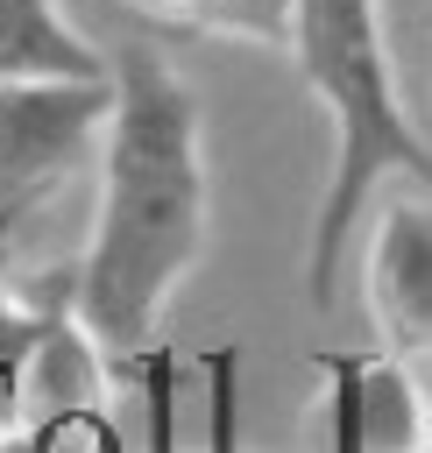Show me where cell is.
<instances>
[{
	"label": "cell",
	"instance_id": "obj_4",
	"mask_svg": "<svg viewBox=\"0 0 432 453\" xmlns=\"http://www.w3.org/2000/svg\"><path fill=\"white\" fill-rule=\"evenodd\" d=\"M361 297L375 319V354L432 375V191H390L361 248Z\"/></svg>",
	"mask_w": 432,
	"mask_h": 453
},
{
	"label": "cell",
	"instance_id": "obj_5",
	"mask_svg": "<svg viewBox=\"0 0 432 453\" xmlns=\"http://www.w3.org/2000/svg\"><path fill=\"white\" fill-rule=\"evenodd\" d=\"M106 396H113V361L78 326V311H57L35 333V347H28L21 375H14V432L92 418V411H106Z\"/></svg>",
	"mask_w": 432,
	"mask_h": 453
},
{
	"label": "cell",
	"instance_id": "obj_1",
	"mask_svg": "<svg viewBox=\"0 0 432 453\" xmlns=\"http://www.w3.org/2000/svg\"><path fill=\"white\" fill-rule=\"evenodd\" d=\"M113 57V106L99 134V191L92 226L71 262V311L120 368L156 347L170 297L191 283L205 234H212V184H205V120L184 71L127 35Z\"/></svg>",
	"mask_w": 432,
	"mask_h": 453
},
{
	"label": "cell",
	"instance_id": "obj_2",
	"mask_svg": "<svg viewBox=\"0 0 432 453\" xmlns=\"http://www.w3.org/2000/svg\"><path fill=\"white\" fill-rule=\"evenodd\" d=\"M283 57L333 120V163H326V191H319L312 241H305V297L326 311L347 269V234L361 226L375 184L404 177L432 191V142L418 134L397 92L382 0H297Z\"/></svg>",
	"mask_w": 432,
	"mask_h": 453
},
{
	"label": "cell",
	"instance_id": "obj_11",
	"mask_svg": "<svg viewBox=\"0 0 432 453\" xmlns=\"http://www.w3.org/2000/svg\"><path fill=\"white\" fill-rule=\"evenodd\" d=\"M7 432H14V411H7V403H0V446H7Z\"/></svg>",
	"mask_w": 432,
	"mask_h": 453
},
{
	"label": "cell",
	"instance_id": "obj_9",
	"mask_svg": "<svg viewBox=\"0 0 432 453\" xmlns=\"http://www.w3.org/2000/svg\"><path fill=\"white\" fill-rule=\"evenodd\" d=\"M120 7H127V21H149V28H163V35L212 28V14H220V0H120Z\"/></svg>",
	"mask_w": 432,
	"mask_h": 453
},
{
	"label": "cell",
	"instance_id": "obj_8",
	"mask_svg": "<svg viewBox=\"0 0 432 453\" xmlns=\"http://www.w3.org/2000/svg\"><path fill=\"white\" fill-rule=\"evenodd\" d=\"M290 7H297V0H220L212 28H220V35H241V42H269V50H283V35H290Z\"/></svg>",
	"mask_w": 432,
	"mask_h": 453
},
{
	"label": "cell",
	"instance_id": "obj_7",
	"mask_svg": "<svg viewBox=\"0 0 432 453\" xmlns=\"http://www.w3.org/2000/svg\"><path fill=\"white\" fill-rule=\"evenodd\" d=\"M205 453H248L241 446V347H205Z\"/></svg>",
	"mask_w": 432,
	"mask_h": 453
},
{
	"label": "cell",
	"instance_id": "obj_12",
	"mask_svg": "<svg viewBox=\"0 0 432 453\" xmlns=\"http://www.w3.org/2000/svg\"><path fill=\"white\" fill-rule=\"evenodd\" d=\"M418 382H425V403H432V375H418Z\"/></svg>",
	"mask_w": 432,
	"mask_h": 453
},
{
	"label": "cell",
	"instance_id": "obj_3",
	"mask_svg": "<svg viewBox=\"0 0 432 453\" xmlns=\"http://www.w3.org/2000/svg\"><path fill=\"white\" fill-rule=\"evenodd\" d=\"M106 106H113V71L0 85V255L7 262H14L21 234L64 198V184L78 170H92Z\"/></svg>",
	"mask_w": 432,
	"mask_h": 453
},
{
	"label": "cell",
	"instance_id": "obj_10",
	"mask_svg": "<svg viewBox=\"0 0 432 453\" xmlns=\"http://www.w3.org/2000/svg\"><path fill=\"white\" fill-rule=\"evenodd\" d=\"M64 7H71L78 21H127V7H120V0H64Z\"/></svg>",
	"mask_w": 432,
	"mask_h": 453
},
{
	"label": "cell",
	"instance_id": "obj_6",
	"mask_svg": "<svg viewBox=\"0 0 432 453\" xmlns=\"http://www.w3.org/2000/svg\"><path fill=\"white\" fill-rule=\"evenodd\" d=\"M113 57L85 35L64 0H0V85L42 78H106Z\"/></svg>",
	"mask_w": 432,
	"mask_h": 453
}]
</instances>
